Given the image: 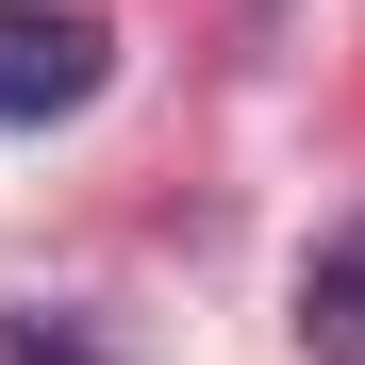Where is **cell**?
I'll return each instance as SVG.
<instances>
[{
  "mask_svg": "<svg viewBox=\"0 0 365 365\" xmlns=\"http://www.w3.org/2000/svg\"><path fill=\"white\" fill-rule=\"evenodd\" d=\"M116 83V34L83 0H0V133H50V116H83Z\"/></svg>",
  "mask_w": 365,
  "mask_h": 365,
  "instance_id": "6da1fadb",
  "label": "cell"
},
{
  "mask_svg": "<svg viewBox=\"0 0 365 365\" xmlns=\"http://www.w3.org/2000/svg\"><path fill=\"white\" fill-rule=\"evenodd\" d=\"M299 349H316V365H365V216L316 232V266H299Z\"/></svg>",
  "mask_w": 365,
  "mask_h": 365,
  "instance_id": "7a4b0ae2",
  "label": "cell"
},
{
  "mask_svg": "<svg viewBox=\"0 0 365 365\" xmlns=\"http://www.w3.org/2000/svg\"><path fill=\"white\" fill-rule=\"evenodd\" d=\"M0 365H100L83 332H50V316H17V332H0Z\"/></svg>",
  "mask_w": 365,
  "mask_h": 365,
  "instance_id": "3957f363",
  "label": "cell"
}]
</instances>
